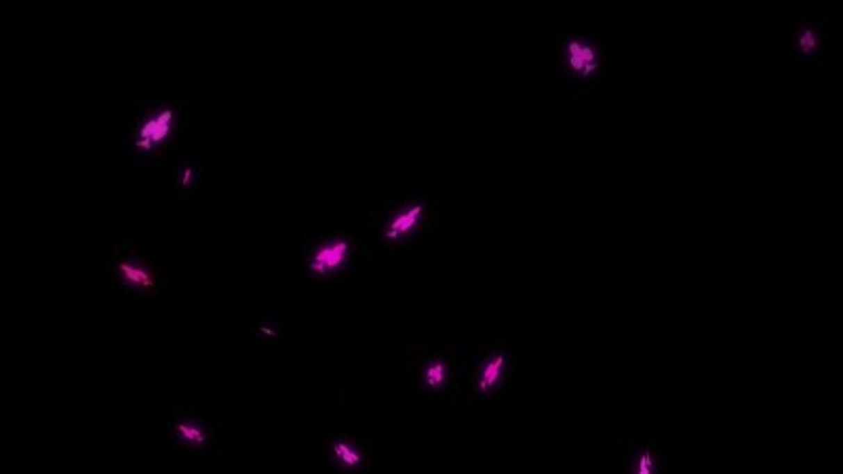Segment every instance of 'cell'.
Listing matches in <instances>:
<instances>
[{"label": "cell", "instance_id": "2", "mask_svg": "<svg viewBox=\"0 0 843 474\" xmlns=\"http://www.w3.org/2000/svg\"><path fill=\"white\" fill-rule=\"evenodd\" d=\"M171 118H173L171 110H165L163 114H158L156 118H152V121H148V123L142 127V131H140L138 146H140V148H150L154 142H161V139H163V137L169 133Z\"/></svg>", "mask_w": 843, "mask_h": 474}, {"label": "cell", "instance_id": "5", "mask_svg": "<svg viewBox=\"0 0 843 474\" xmlns=\"http://www.w3.org/2000/svg\"><path fill=\"white\" fill-rule=\"evenodd\" d=\"M120 272H122V276H124L126 280H131V282H136V285H152L150 274H148L142 266H138V264L124 262V264H120Z\"/></svg>", "mask_w": 843, "mask_h": 474}, {"label": "cell", "instance_id": "3", "mask_svg": "<svg viewBox=\"0 0 843 474\" xmlns=\"http://www.w3.org/2000/svg\"><path fill=\"white\" fill-rule=\"evenodd\" d=\"M422 213H424V207H422L420 203H416V205H411L409 209H403L401 213H397V215L393 217V221L388 223V228H386V239L395 241V239H399V236L407 234V232L418 223V219H420Z\"/></svg>", "mask_w": 843, "mask_h": 474}, {"label": "cell", "instance_id": "6", "mask_svg": "<svg viewBox=\"0 0 843 474\" xmlns=\"http://www.w3.org/2000/svg\"><path fill=\"white\" fill-rule=\"evenodd\" d=\"M177 432H179L186 441H190V443H194V445L205 443V432H203L199 426H194L192 422H179V424H177Z\"/></svg>", "mask_w": 843, "mask_h": 474}, {"label": "cell", "instance_id": "1", "mask_svg": "<svg viewBox=\"0 0 843 474\" xmlns=\"http://www.w3.org/2000/svg\"><path fill=\"white\" fill-rule=\"evenodd\" d=\"M348 253V243L344 239H336L332 243L322 245L310 260V268L318 274H325L327 270L338 268Z\"/></svg>", "mask_w": 843, "mask_h": 474}, {"label": "cell", "instance_id": "7", "mask_svg": "<svg viewBox=\"0 0 843 474\" xmlns=\"http://www.w3.org/2000/svg\"><path fill=\"white\" fill-rule=\"evenodd\" d=\"M443 378H445V367L441 363H432L424 373V380L428 386H439L443 382Z\"/></svg>", "mask_w": 843, "mask_h": 474}, {"label": "cell", "instance_id": "8", "mask_svg": "<svg viewBox=\"0 0 843 474\" xmlns=\"http://www.w3.org/2000/svg\"><path fill=\"white\" fill-rule=\"evenodd\" d=\"M336 455H338L342 462L350 464V466H354V464L359 462V453H357L354 449H350L346 443H336Z\"/></svg>", "mask_w": 843, "mask_h": 474}, {"label": "cell", "instance_id": "4", "mask_svg": "<svg viewBox=\"0 0 843 474\" xmlns=\"http://www.w3.org/2000/svg\"><path fill=\"white\" fill-rule=\"evenodd\" d=\"M504 365H506V357L502 352H496L491 359H487L483 363V367L479 371V382H477L481 392H489L498 384V380L504 373Z\"/></svg>", "mask_w": 843, "mask_h": 474}]
</instances>
